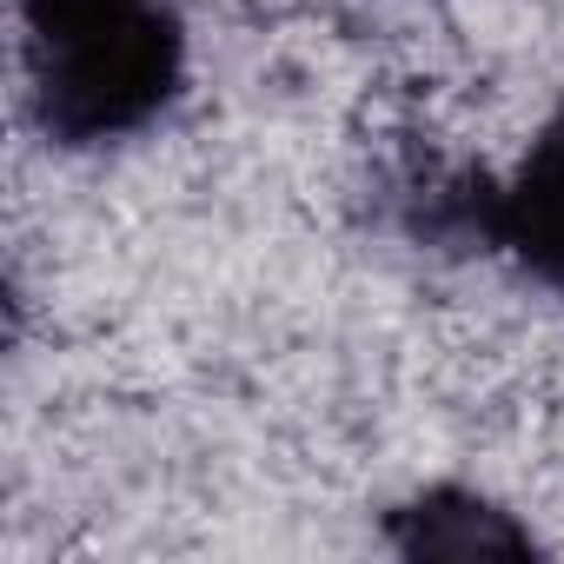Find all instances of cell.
<instances>
[{
    "label": "cell",
    "mask_w": 564,
    "mask_h": 564,
    "mask_svg": "<svg viewBox=\"0 0 564 564\" xmlns=\"http://www.w3.org/2000/svg\"><path fill=\"white\" fill-rule=\"evenodd\" d=\"M21 61L54 147H113L180 94L186 34L166 0H21Z\"/></svg>",
    "instance_id": "1"
},
{
    "label": "cell",
    "mask_w": 564,
    "mask_h": 564,
    "mask_svg": "<svg viewBox=\"0 0 564 564\" xmlns=\"http://www.w3.org/2000/svg\"><path fill=\"white\" fill-rule=\"evenodd\" d=\"M432 226L505 252L511 265H524L538 286L564 293V100L544 113L538 140L524 147L511 180H465L432 206Z\"/></svg>",
    "instance_id": "2"
},
{
    "label": "cell",
    "mask_w": 564,
    "mask_h": 564,
    "mask_svg": "<svg viewBox=\"0 0 564 564\" xmlns=\"http://www.w3.org/2000/svg\"><path fill=\"white\" fill-rule=\"evenodd\" d=\"M386 544L399 557H458V564H471V557H531L538 551V538L471 485H432L412 505H399L386 518Z\"/></svg>",
    "instance_id": "3"
}]
</instances>
